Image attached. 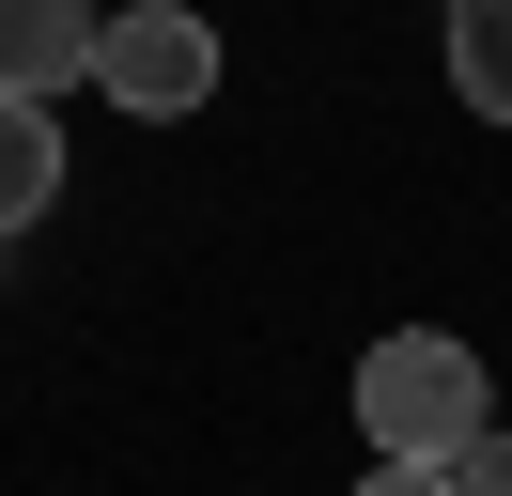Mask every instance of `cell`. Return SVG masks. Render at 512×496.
<instances>
[{
  "label": "cell",
  "mask_w": 512,
  "mask_h": 496,
  "mask_svg": "<svg viewBox=\"0 0 512 496\" xmlns=\"http://www.w3.org/2000/svg\"><path fill=\"white\" fill-rule=\"evenodd\" d=\"M47 202H63V124L0 93V233H32Z\"/></svg>",
  "instance_id": "277c9868"
},
{
  "label": "cell",
  "mask_w": 512,
  "mask_h": 496,
  "mask_svg": "<svg viewBox=\"0 0 512 496\" xmlns=\"http://www.w3.org/2000/svg\"><path fill=\"white\" fill-rule=\"evenodd\" d=\"M357 496H450V481H435V465H373Z\"/></svg>",
  "instance_id": "52a82bcc"
},
{
  "label": "cell",
  "mask_w": 512,
  "mask_h": 496,
  "mask_svg": "<svg viewBox=\"0 0 512 496\" xmlns=\"http://www.w3.org/2000/svg\"><path fill=\"white\" fill-rule=\"evenodd\" d=\"M357 434H373V465H466L497 434V388L450 326H388L357 357Z\"/></svg>",
  "instance_id": "6da1fadb"
},
{
  "label": "cell",
  "mask_w": 512,
  "mask_h": 496,
  "mask_svg": "<svg viewBox=\"0 0 512 496\" xmlns=\"http://www.w3.org/2000/svg\"><path fill=\"white\" fill-rule=\"evenodd\" d=\"M94 62H109V16H78V0H0V93H16V109H63Z\"/></svg>",
  "instance_id": "3957f363"
},
{
  "label": "cell",
  "mask_w": 512,
  "mask_h": 496,
  "mask_svg": "<svg viewBox=\"0 0 512 496\" xmlns=\"http://www.w3.org/2000/svg\"><path fill=\"white\" fill-rule=\"evenodd\" d=\"M450 93H466L481 124H512V0H466V16H450Z\"/></svg>",
  "instance_id": "5b68a950"
},
{
  "label": "cell",
  "mask_w": 512,
  "mask_h": 496,
  "mask_svg": "<svg viewBox=\"0 0 512 496\" xmlns=\"http://www.w3.org/2000/svg\"><path fill=\"white\" fill-rule=\"evenodd\" d=\"M94 78L125 93L140 124H187L202 93H218V31L171 16V0H140V16H109V62H94Z\"/></svg>",
  "instance_id": "7a4b0ae2"
},
{
  "label": "cell",
  "mask_w": 512,
  "mask_h": 496,
  "mask_svg": "<svg viewBox=\"0 0 512 496\" xmlns=\"http://www.w3.org/2000/svg\"><path fill=\"white\" fill-rule=\"evenodd\" d=\"M435 481H450V496H512V419H497V434H481V450H466V465H435Z\"/></svg>",
  "instance_id": "8992f818"
}]
</instances>
